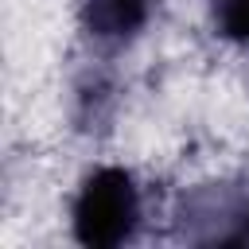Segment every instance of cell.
<instances>
[{
	"label": "cell",
	"mask_w": 249,
	"mask_h": 249,
	"mask_svg": "<svg viewBox=\"0 0 249 249\" xmlns=\"http://www.w3.org/2000/svg\"><path fill=\"white\" fill-rule=\"evenodd\" d=\"M140 195L124 167H97L74 198V237L89 249H113L132 237Z\"/></svg>",
	"instance_id": "1"
},
{
	"label": "cell",
	"mask_w": 249,
	"mask_h": 249,
	"mask_svg": "<svg viewBox=\"0 0 249 249\" xmlns=\"http://www.w3.org/2000/svg\"><path fill=\"white\" fill-rule=\"evenodd\" d=\"M152 16V0H82V27L97 43H128Z\"/></svg>",
	"instance_id": "2"
},
{
	"label": "cell",
	"mask_w": 249,
	"mask_h": 249,
	"mask_svg": "<svg viewBox=\"0 0 249 249\" xmlns=\"http://www.w3.org/2000/svg\"><path fill=\"white\" fill-rule=\"evenodd\" d=\"M214 23L226 39L249 43V0H214Z\"/></svg>",
	"instance_id": "3"
},
{
	"label": "cell",
	"mask_w": 249,
	"mask_h": 249,
	"mask_svg": "<svg viewBox=\"0 0 249 249\" xmlns=\"http://www.w3.org/2000/svg\"><path fill=\"white\" fill-rule=\"evenodd\" d=\"M245 237H249V230H245Z\"/></svg>",
	"instance_id": "4"
}]
</instances>
